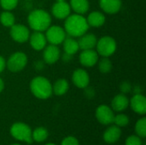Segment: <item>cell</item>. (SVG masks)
<instances>
[{
    "label": "cell",
    "mask_w": 146,
    "mask_h": 145,
    "mask_svg": "<svg viewBox=\"0 0 146 145\" xmlns=\"http://www.w3.org/2000/svg\"><path fill=\"white\" fill-rule=\"evenodd\" d=\"M6 68V61L5 59L0 56V73H2Z\"/></svg>",
    "instance_id": "33"
},
{
    "label": "cell",
    "mask_w": 146,
    "mask_h": 145,
    "mask_svg": "<svg viewBox=\"0 0 146 145\" xmlns=\"http://www.w3.org/2000/svg\"><path fill=\"white\" fill-rule=\"evenodd\" d=\"M113 122L115 124V126H117L119 127L126 126L129 123V118L126 115L119 114V115H115L114 117V121Z\"/></svg>",
    "instance_id": "28"
},
{
    "label": "cell",
    "mask_w": 146,
    "mask_h": 145,
    "mask_svg": "<svg viewBox=\"0 0 146 145\" xmlns=\"http://www.w3.org/2000/svg\"><path fill=\"white\" fill-rule=\"evenodd\" d=\"M98 42L97 37L93 33H85L80 37L78 40L79 48L81 50H92L96 47Z\"/></svg>",
    "instance_id": "17"
},
{
    "label": "cell",
    "mask_w": 146,
    "mask_h": 145,
    "mask_svg": "<svg viewBox=\"0 0 146 145\" xmlns=\"http://www.w3.org/2000/svg\"><path fill=\"white\" fill-rule=\"evenodd\" d=\"M105 15L99 11H93L90 13L86 18V21L89 26L100 27L105 23Z\"/></svg>",
    "instance_id": "20"
},
{
    "label": "cell",
    "mask_w": 146,
    "mask_h": 145,
    "mask_svg": "<svg viewBox=\"0 0 146 145\" xmlns=\"http://www.w3.org/2000/svg\"><path fill=\"white\" fill-rule=\"evenodd\" d=\"M52 15L59 20L66 19L71 13V7L66 1H56L51 8Z\"/></svg>",
    "instance_id": "10"
},
{
    "label": "cell",
    "mask_w": 146,
    "mask_h": 145,
    "mask_svg": "<svg viewBox=\"0 0 146 145\" xmlns=\"http://www.w3.org/2000/svg\"><path fill=\"white\" fill-rule=\"evenodd\" d=\"M63 44V50L66 55L68 56H73L77 53V51L80 50L78 41L75 40L73 37H66L64 41L62 42Z\"/></svg>",
    "instance_id": "21"
},
{
    "label": "cell",
    "mask_w": 146,
    "mask_h": 145,
    "mask_svg": "<svg viewBox=\"0 0 146 145\" xmlns=\"http://www.w3.org/2000/svg\"><path fill=\"white\" fill-rule=\"evenodd\" d=\"M27 22L34 32H45L51 24V16L44 9H34L28 15Z\"/></svg>",
    "instance_id": "2"
},
{
    "label": "cell",
    "mask_w": 146,
    "mask_h": 145,
    "mask_svg": "<svg viewBox=\"0 0 146 145\" xmlns=\"http://www.w3.org/2000/svg\"><path fill=\"white\" fill-rule=\"evenodd\" d=\"M135 132L139 138L146 137V118L143 117L139 119L135 125Z\"/></svg>",
    "instance_id": "27"
},
{
    "label": "cell",
    "mask_w": 146,
    "mask_h": 145,
    "mask_svg": "<svg viewBox=\"0 0 146 145\" xmlns=\"http://www.w3.org/2000/svg\"><path fill=\"white\" fill-rule=\"evenodd\" d=\"M116 42L110 36H104L99 38L96 44V49L98 56L102 57H110L116 50Z\"/></svg>",
    "instance_id": "4"
},
{
    "label": "cell",
    "mask_w": 146,
    "mask_h": 145,
    "mask_svg": "<svg viewBox=\"0 0 146 145\" xmlns=\"http://www.w3.org/2000/svg\"><path fill=\"white\" fill-rule=\"evenodd\" d=\"M69 5L75 14L84 15L89 10V1L88 0H70Z\"/></svg>",
    "instance_id": "22"
},
{
    "label": "cell",
    "mask_w": 146,
    "mask_h": 145,
    "mask_svg": "<svg viewBox=\"0 0 146 145\" xmlns=\"http://www.w3.org/2000/svg\"><path fill=\"white\" fill-rule=\"evenodd\" d=\"M98 62V54L93 49L85 50L80 55V62L86 68H92Z\"/></svg>",
    "instance_id": "12"
},
{
    "label": "cell",
    "mask_w": 146,
    "mask_h": 145,
    "mask_svg": "<svg viewBox=\"0 0 146 145\" xmlns=\"http://www.w3.org/2000/svg\"><path fill=\"white\" fill-rule=\"evenodd\" d=\"M98 62V69L102 73H108L112 69V63L109 57H103Z\"/></svg>",
    "instance_id": "26"
},
{
    "label": "cell",
    "mask_w": 146,
    "mask_h": 145,
    "mask_svg": "<svg viewBox=\"0 0 146 145\" xmlns=\"http://www.w3.org/2000/svg\"><path fill=\"white\" fill-rule=\"evenodd\" d=\"M131 109L137 114L144 115L146 113V98L140 94H134V96L129 101Z\"/></svg>",
    "instance_id": "14"
},
{
    "label": "cell",
    "mask_w": 146,
    "mask_h": 145,
    "mask_svg": "<svg viewBox=\"0 0 146 145\" xmlns=\"http://www.w3.org/2000/svg\"><path fill=\"white\" fill-rule=\"evenodd\" d=\"M96 118L102 125H110L114 121V112L112 109L107 105H100L96 109Z\"/></svg>",
    "instance_id": "9"
},
{
    "label": "cell",
    "mask_w": 146,
    "mask_h": 145,
    "mask_svg": "<svg viewBox=\"0 0 146 145\" xmlns=\"http://www.w3.org/2000/svg\"><path fill=\"white\" fill-rule=\"evenodd\" d=\"M142 140L139 136L132 135L128 137L126 140L125 145H142Z\"/></svg>",
    "instance_id": "30"
},
{
    "label": "cell",
    "mask_w": 146,
    "mask_h": 145,
    "mask_svg": "<svg viewBox=\"0 0 146 145\" xmlns=\"http://www.w3.org/2000/svg\"><path fill=\"white\" fill-rule=\"evenodd\" d=\"M72 82L76 87L80 89H85L87 88V86L89 85L90 76L85 69L78 68L73 73Z\"/></svg>",
    "instance_id": "11"
},
{
    "label": "cell",
    "mask_w": 146,
    "mask_h": 145,
    "mask_svg": "<svg viewBox=\"0 0 146 145\" xmlns=\"http://www.w3.org/2000/svg\"><path fill=\"white\" fill-rule=\"evenodd\" d=\"M0 22L6 27H11L14 24H15V15L11 13V11L4 10L0 14Z\"/></svg>",
    "instance_id": "24"
},
{
    "label": "cell",
    "mask_w": 146,
    "mask_h": 145,
    "mask_svg": "<svg viewBox=\"0 0 146 145\" xmlns=\"http://www.w3.org/2000/svg\"><path fill=\"white\" fill-rule=\"evenodd\" d=\"M48 135L49 133H48L47 129L43 126H39L32 132V138H33V141L41 143L46 140V138H48Z\"/></svg>",
    "instance_id": "25"
},
{
    "label": "cell",
    "mask_w": 146,
    "mask_h": 145,
    "mask_svg": "<svg viewBox=\"0 0 146 145\" xmlns=\"http://www.w3.org/2000/svg\"><path fill=\"white\" fill-rule=\"evenodd\" d=\"M128 105H129V100L127 97V96L122 93L116 95L111 102L112 109L116 112L124 111L125 109H127Z\"/></svg>",
    "instance_id": "19"
},
{
    "label": "cell",
    "mask_w": 146,
    "mask_h": 145,
    "mask_svg": "<svg viewBox=\"0 0 146 145\" xmlns=\"http://www.w3.org/2000/svg\"><path fill=\"white\" fill-rule=\"evenodd\" d=\"M120 89H121V91L122 92V94H127L128 92L131 91L132 90V85L129 82H122L120 85Z\"/></svg>",
    "instance_id": "32"
},
{
    "label": "cell",
    "mask_w": 146,
    "mask_h": 145,
    "mask_svg": "<svg viewBox=\"0 0 146 145\" xmlns=\"http://www.w3.org/2000/svg\"><path fill=\"white\" fill-rule=\"evenodd\" d=\"M45 145H56V144H45Z\"/></svg>",
    "instance_id": "35"
},
{
    "label": "cell",
    "mask_w": 146,
    "mask_h": 145,
    "mask_svg": "<svg viewBox=\"0 0 146 145\" xmlns=\"http://www.w3.org/2000/svg\"><path fill=\"white\" fill-rule=\"evenodd\" d=\"M27 1H31V0H27Z\"/></svg>",
    "instance_id": "38"
},
{
    "label": "cell",
    "mask_w": 146,
    "mask_h": 145,
    "mask_svg": "<svg viewBox=\"0 0 146 145\" xmlns=\"http://www.w3.org/2000/svg\"><path fill=\"white\" fill-rule=\"evenodd\" d=\"M3 89H4V82H3V80L0 78V93L3 91Z\"/></svg>",
    "instance_id": "34"
},
{
    "label": "cell",
    "mask_w": 146,
    "mask_h": 145,
    "mask_svg": "<svg viewBox=\"0 0 146 145\" xmlns=\"http://www.w3.org/2000/svg\"><path fill=\"white\" fill-rule=\"evenodd\" d=\"M30 91L33 95L38 99H48L52 95V85L48 79L38 76L32 79L30 83Z\"/></svg>",
    "instance_id": "3"
},
{
    "label": "cell",
    "mask_w": 146,
    "mask_h": 145,
    "mask_svg": "<svg viewBox=\"0 0 146 145\" xmlns=\"http://www.w3.org/2000/svg\"><path fill=\"white\" fill-rule=\"evenodd\" d=\"M45 38L50 44L58 45L62 44L67 37V33L60 26H50L45 31Z\"/></svg>",
    "instance_id": "7"
},
{
    "label": "cell",
    "mask_w": 146,
    "mask_h": 145,
    "mask_svg": "<svg viewBox=\"0 0 146 145\" xmlns=\"http://www.w3.org/2000/svg\"><path fill=\"white\" fill-rule=\"evenodd\" d=\"M121 136V130L117 126H111L108 127L104 132L103 138L107 144L116 143Z\"/></svg>",
    "instance_id": "18"
},
{
    "label": "cell",
    "mask_w": 146,
    "mask_h": 145,
    "mask_svg": "<svg viewBox=\"0 0 146 145\" xmlns=\"http://www.w3.org/2000/svg\"><path fill=\"white\" fill-rule=\"evenodd\" d=\"M9 32L12 39L20 44L28 41L30 37V31L28 27L21 24H14L10 27Z\"/></svg>",
    "instance_id": "8"
},
{
    "label": "cell",
    "mask_w": 146,
    "mask_h": 145,
    "mask_svg": "<svg viewBox=\"0 0 146 145\" xmlns=\"http://www.w3.org/2000/svg\"><path fill=\"white\" fill-rule=\"evenodd\" d=\"M27 64V56L25 53L17 51L13 53L6 62V67L12 73L22 71Z\"/></svg>",
    "instance_id": "6"
},
{
    "label": "cell",
    "mask_w": 146,
    "mask_h": 145,
    "mask_svg": "<svg viewBox=\"0 0 146 145\" xmlns=\"http://www.w3.org/2000/svg\"><path fill=\"white\" fill-rule=\"evenodd\" d=\"M61 145H80L79 141L74 137H67L62 142Z\"/></svg>",
    "instance_id": "31"
},
{
    "label": "cell",
    "mask_w": 146,
    "mask_h": 145,
    "mask_svg": "<svg viewBox=\"0 0 146 145\" xmlns=\"http://www.w3.org/2000/svg\"><path fill=\"white\" fill-rule=\"evenodd\" d=\"M89 29L86 18L83 15L73 14L69 15L64 22V30L66 33L73 38H80L86 33Z\"/></svg>",
    "instance_id": "1"
},
{
    "label": "cell",
    "mask_w": 146,
    "mask_h": 145,
    "mask_svg": "<svg viewBox=\"0 0 146 145\" xmlns=\"http://www.w3.org/2000/svg\"><path fill=\"white\" fill-rule=\"evenodd\" d=\"M19 0H0V5L4 10L11 11L18 5Z\"/></svg>",
    "instance_id": "29"
},
{
    "label": "cell",
    "mask_w": 146,
    "mask_h": 145,
    "mask_svg": "<svg viewBox=\"0 0 146 145\" xmlns=\"http://www.w3.org/2000/svg\"><path fill=\"white\" fill-rule=\"evenodd\" d=\"M56 1H59L60 2V1H65V0H56Z\"/></svg>",
    "instance_id": "37"
},
{
    "label": "cell",
    "mask_w": 146,
    "mask_h": 145,
    "mask_svg": "<svg viewBox=\"0 0 146 145\" xmlns=\"http://www.w3.org/2000/svg\"><path fill=\"white\" fill-rule=\"evenodd\" d=\"M121 0H99V6L104 12L110 15L118 13L121 8Z\"/></svg>",
    "instance_id": "16"
},
{
    "label": "cell",
    "mask_w": 146,
    "mask_h": 145,
    "mask_svg": "<svg viewBox=\"0 0 146 145\" xmlns=\"http://www.w3.org/2000/svg\"><path fill=\"white\" fill-rule=\"evenodd\" d=\"M61 56V51L57 45L50 44L45 46L44 49L43 58L45 63L47 64H54L56 63Z\"/></svg>",
    "instance_id": "13"
},
{
    "label": "cell",
    "mask_w": 146,
    "mask_h": 145,
    "mask_svg": "<svg viewBox=\"0 0 146 145\" xmlns=\"http://www.w3.org/2000/svg\"><path fill=\"white\" fill-rule=\"evenodd\" d=\"M69 89V84L65 79H57L52 85V92L56 96H62L68 92Z\"/></svg>",
    "instance_id": "23"
},
{
    "label": "cell",
    "mask_w": 146,
    "mask_h": 145,
    "mask_svg": "<svg viewBox=\"0 0 146 145\" xmlns=\"http://www.w3.org/2000/svg\"><path fill=\"white\" fill-rule=\"evenodd\" d=\"M10 134L12 137L17 140L24 141L27 144H32V130L25 123L22 122H16L13 124L10 127Z\"/></svg>",
    "instance_id": "5"
},
{
    "label": "cell",
    "mask_w": 146,
    "mask_h": 145,
    "mask_svg": "<svg viewBox=\"0 0 146 145\" xmlns=\"http://www.w3.org/2000/svg\"><path fill=\"white\" fill-rule=\"evenodd\" d=\"M28 40L30 41L32 48L34 50L38 51L43 50L47 44L45 35L43 33V32H34L33 34L30 35Z\"/></svg>",
    "instance_id": "15"
},
{
    "label": "cell",
    "mask_w": 146,
    "mask_h": 145,
    "mask_svg": "<svg viewBox=\"0 0 146 145\" xmlns=\"http://www.w3.org/2000/svg\"><path fill=\"white\" fill-rule=\"evenodd\" d=\"M12 145H21V144H14Z\"/></svg>",
    "instance_id": "36"
}]
</instances>
